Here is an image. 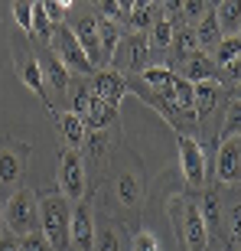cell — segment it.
Returning <instances> with one entry per match:
<instances>
[{"label": "cell", "instance_id": "1", "mask_svg": "<svg viewBox=\"0 0 241 251\" xmlns=\"http://www.w3.org/2000/svg\"><path fill=\"white\" fill-rule=\"evenodd\" d=\"M36 212H39V232L49 242L52 251H69V219H72V202L59 189H43L36 193Z\"/></svg>", "mask_w": 241, "mask_h": 251}, {"label": "cell", "instance_id": "2", "mask_svg": "<svg viewBox=\"0 0 241 251\" xmlns=\"http://www.w3.org/2000/svg\"><path fill=\"white\" fill-rule=\"evenodd\" d=\"M3 228L13 238H23L29 232H39V212H36V193L17 189L3 202Z\"/></svg>", "mask_w": 241, "mask_h": 251}, {"label": "cell", "instance_id": "3", "mask_svg": "<svg viewBox=\"0 0 241 251\" xmlns=\"http://www.w3.org/2000/svg\"><path fill=\"white\" fill-rule=\"evenodd\" d=\"M52 56L59 59V62L65 65V72H78V75H92L95 72V65L88 62V56L82 52V46H78V39H75V33H72V26H56L52 29Z\"/></svg>", "mask_w": 241, "mask_h": 251}, {"label": "cell", "instance_id": "4", "mask_svg": "<svg viewBox=\"0 0 241 251\" xmlns=\"http://www.w3.org/2000/svg\"><path fill=\"white\" fill-rule=\"evenodd\" d=\"M59 193L69 199V202H78L85 199V163L78 157V150H62L59 157Z\"/></svg>", "mask_w": 241, "mask_h": 251}, {"label": "cell", "instance_id": "5", "mask_svg": "<svg viewBox=\"0 0 241 251\" xmlns=\"http://www.w3.org/2000/svg\"><path fill=\"white\" fill-rule=\"evenodd\" d=\"M111 62L118 65L114 72H144L150 62V46H147V36L140 33H130V36H120L118 49H114Z\"/></svg>", "mask_w": 241, "mask_h": 251}, {"label": "cell", "instance_id": "6", "mask_svg": "<svg viewBox=\"0 0 241 251\" xmlns=\"http://www.w3.org/2000/svg\"><path fill=\"white\" fill-rule=\"evenodd\" d=\"M69 242L75 251H95V212L88 199L72 202V219H69Z\"/></svg>", "mask_w": 241, "mask_h": 251}, {"label": "cell", "instance_id": "7", "mask_svg": "<svg viewBox=\"0 0 241 251\" xmlns=\"http://www.w3.org/2000/svg\"><path fill=\"white\" fill-rule=\"evenodd\" d=\"M179 170L193 189L205 186V153L199 147V140L189 134H179Z\"/></svg>", "mask_w": 241, "mask_h": 251}, {"label": "cell", "instance_id": "8", "mask_svg": "<svg viewBox=\"0 0 241 251\" xmlns=\"http://www.w3.org/2000/svg\"><path fill=\"white\" fill-rule=\"evenodd\" d=\"M176 235H183L186 251H205L209 248V228H205L195 202H183V222H176Z\"/></svg>", "mask_w": 241, "mask_h": 251}, {"label": "cell", "instance_id": "9", "mask_svg": "<svg viewBox=\"0 0 241 251\" xmlns=\"http://www.w3.org/2000/svg\"><path fill=\"white\" fill-rule=\"evenodd\" d=\"M29 163V147L26 144H3L0 147V183L3 186H17Z\"/></svg>", "mask_w": 241, "mask_h": 251}, {"label": "cell", "instance_id": "10", "mask_svg": "<svg viewBox=\"0 0 241 251\" xmlns=\"http://www.w3.org/2000/svg\"><path fill=\"white\" fill-rule=\"evenodd\" d=\"M13 65H17V75H20V82L26 85L29 92L36 95L43 104H49V92H46V82H43V72H39V62L36 56L29 52V49H23L20 52L17 46H13Z\"/></svg>", "mask_w": 241, "mask_h": 251}, {"label": "cell", "instance_id": "11", "mask_svg": "<svg viewBox=\"0 0 241 251\" xmlns=\"http://www.w3.org/2000/svg\"><path fill=\"white\" fill-rule=\"evenodd\" d=\"M215 176L222 179L225 186H238V179H241V144L238 140H225L222 147H218Z\"/></svg>", "mask_w": 241, "mask_h": 251}, {"label": "cell", "instance_id": "12", "mask_svg": "<svg viewBox=\"0 0 241 251\" xmlns=\"http://www.w3.org/2000/svg\"><path fill=\"white\" fill-rule=\"evenodd\" d=\"M179 78H186L189 85H199V82H218V69L215 62L205 52H193V56L183 59V69H179Z\"/></svg>", "mask_w": 241, "mask_h": 251}, {"label": "cell", "instance_id": "13", "mask_svg": "<svg viewBox=\"0 0 241 251\" xmlns=\"http://www.w3.org/2000/svg\"><path fill=\"white\" fill-rule=\"evenodd\" d=\"M88 92H92L95 98H101V101H108V104L118 108V101L124 98V92H127V82H124L118 72L108 69V72H98L92 78V88H88Z\"/></svg>", "mask_w": 241, "mask_h": 251}, {"label": "cell", "instance_id": "14", "mask_svg": "<svg viewBox=\"0 0 241 251\" xmlns=\"http://www.w3.org/2000/svg\"><path fill=\"white\" fill-rule=\"evenodd\" d=\"M75 39H78V46H82V52L88 56V62L92 65H101V43H98V20L95 17H82L78 23H75Z\"/></svg>", "mask_w": 241, "mask_h": 251}, {"label": "cell", "instance_id": "15", "mask_svg": "<svg viewBox=\"0 0 241 251\" xmlns=\"http://www.w3.org/2000/svg\"><path fill=\"white\" fill-rule=\"evenodd\" d=\"M36 62H39V72H43V82H46V88H52V92H59V95L69 92V72H65V65L59 62L52 52H43Z\"/></svg>", "mask_w": 241, "mask_h": 251}, {"label": "cell", "instance_id": "16", "mask_svg": "<svg viewBox=\"0 0 241 251\" xmlns=\"http://www.w3.org/2000/svg\"><path fill=\"white\" fill-rule=\"evenodd\" d=\"M218 95H222V82H199V85H193V114H195V121H199V118H209V114L215 111Z\"/></svg>", "mask_w": 241, "mask_h": 251}, {"label": "cell", "instance_id": "17", "mask_svg": "<svg viewBox=\"0 0 241 251\" xmlns=\"http://www.w3.org/2000/svg\"><path fill=\"white\" fill-rule=\"evenodd\" d=\"M114 118H118V108L92 95V104H88V114L82 118V124H85V127H92V130H104V127H111V124H114Z\"/></svg>", "mask_w": 241, "mask_h": 251}, {"label": "cell", "instance_id": "18", "mask_svg": "<svg viewBox=\"0 0 241 251\" xmlns=\"http://www.w3.org/2000/svg\"><path fill=\"white\" fill-rule=\"evenodd\" d=\"M215 23H218V29H222V36L228 33V39L238 36L241 29V7L238 0H225V3H218L215 7Z\"/></svg>", "mask_w": 241, "mask_h": 251}, {"label": "cell", "instance_id": "19", "mask_svg": "<svg viewBox=\"0 0 241 251\" xmlns=\"http://www.w3.org/2000/svg\"><path fill=\"white\" fill-rule=\"evenodd\" d=\"M114 193H118V199L124 205H140V196H144V186H140V176L137 173H130V170H124L118 176V183H114Z\"/></svg>", "mask_w": 241, "mask_h": 251}, {"label": "cell", "instance_id": "20", "mask_svg": "<svg viewBox=\"0 0 241 251\" xmlns=\"http://www.w3.org/2000/svg\"><path fill=\"white\" fill-rule=\"evenodd\" d=\"M56 121H59V130H62L69 150L82 147V144H85V124H82V118H75L72 111H62V114H56Z\"/></svg>", "mask_w": 241, "mask_h": 251}, {"label": "cell", "instance_id": "21", "mask_svg": "<svg viewBox=\"0 0 241 251\" xmlns=\"http://www.w3.org/2000/svg\"><path fill=\"white\" fill-rule=\"evenodd\" d=\"M193 33H195V43H199V46H218V43H222V29L215 23V7L205 10V17L199 20V26H195Z\"/></svg>", "mask_w": 241, "mask_h": 251}, {"label": "cell", "instance_id": "22", "mask_svg": "<svg viewBox=\"0 0 241 251\" xmlns=\"http://www.w3.org/2000/svg\"><path fill=\"white\" fill-rule=\"evenodd\" d=\"M95 251H124L120 232L111 222H95Z\"/></svg>", "mask_w": 241, "mask_h": 251}, {"label": "cell", "instance_id": "23", "mask_svg": "<svg viewBox=\"0 0 241 251\" xmlns=\"http://www.w3.org/2000/svg\"><path fill=\"white\" fill-rule=\"evenodd\" d=\"M98 43H101V65L111 62L114 49H118V43H120V29L111 26V23L101 20V17H98Z\"/></svg>", "mask_w": 241, "mask_h": 251}, {"label": "cell", "instance_id": "24", "mask_svg": "<svg viewBox=\"0 0 241 251\" xmlns=\"http://www.w3.org/2000/svg\"><path fill=\"white\" fill-rule=\"evenodd\" d=\"M157 3H147V0H140V3H130V17H127V23L134 29H150L153 26V20H157Z\"/></svg>", "mask_w": 241, "mask_h": 251}, {"label": "cell", "instance_id": "25", "mask_svg": "<svg viewBox=\"0 0 241 251\" xmlns=\"http://www.w3.org/2000/svg\"><path fill=\"white\" fill-rule=\"evenodd\" d=\"M238 56H241V39L238 36H225L222 43H218V46H215V69H218V65H225V69H235V65H238Z\"/></svg>", "mask_w": 241, "mask_h": 251}, {"label": "cell", "instance_id": "26", "mask_svg": "<svg viewBox=\"0 0 241 251\" xmlns=\"http://www.w3.org/2000/svg\"><path fill=\"white\" fill-rule=\"evenodd\" d=\"M173 33H176V26H169L163 17H157V20H153V26H150L147 46H150V49H169V43H173Z\"/></svg>", "mask_w": 241, "mask_h": 251}, {"label": "cell", "instance_id": "27", "mask_svg": "<svg viewBox=\"0 0 241 251\" xmlns=\"http://www.w3.org/2000/svg\"><path fill=\"white\" fill-rule=\"evenodd\" d=\"M238 127H241V98L235 95L232 104H228V114H225V124H222V144L225 140H238Z\"/></svg>", "mask_w": 241, "mask_h": 251}, {"label": "cell", "instance_id": "28", "mask_svg": "<svg viewBox=\"0 0 241 251\" xmlns=\"http://www.w3.org/2000/svg\"><path fill=\"white\" fill-rule=\"evenodd\" d=\"M169 46H173L176 59H186V56H193V52H199V43H195V33H193V29H176Z\"/></svg>", "mask_w": 241, "mask_h": 251}, {"label": "cell", "instance_id": "29", "mask_svg": "<svg viewBox=\"0 0 241 251\" xmlns=\"http://www.w3.org/2000/svg\"><path fill=\"white\" fill-rule=\"evenodd\" d=\"M130 17V0H104L101 3V20H108V23H127Z\"/></svg>", "mask_w": 241, "mask_h": 251}, {"label": "cell", "instance_id": "30", "mask_svg": "<svg viewBox=\"0 0 241 251\" xmlns=\"http://www.w3.org/2000/svg\"><path fill=\"white\" fill-rule=\"evenodd\" d=\"M36 39H43V43H49L52 39V26H49L46 20V10H43V3H33V29H29Z\"/></svg>", "mask_w": 241, "mask_h": 251}, {"label": "cell", "instance_id": "31", "mask_svg": "<svg viewBox=\"0 0 241 251\" xmlns=\"http://www.w3.org/2000/svg\"><path fill=\"white\" fill-rule=\"evenodd\" d=\"M43 10H46V20H49V26L56 29V26H62V20H65V10H72V3H69V0H46V3H43Z\"/></svg>", "mask_w": 241, "mask_h": 251}, {"label": "cell", "instance_id": "32", "mask_svg": "<svg viewBox=\"0 0 241 251\" xmlns=\"http://www.w3.org/2000/svg\"><path fill=\"white\" fill-rule=\"evenodd\" d=\"M10 10H13L17 26L23 29V33H29V29H33V3H26V0H17V3H10Z\"/></svg>", "mask_w": 241, "mask_h": 251}, {"label": "cell", "instance_id": "33", "mask_svg": "<svg viewBox=\"0 0 241 251\" xmlns=\"http://www.w3.org/2000/svg\"><path fill=\"white\" fill-rule=\"evenodd\" d=\"M82 147H88V157L92 160H101L108 153V137H104V130H92L88 137H85Z\"/></svg>", "mask_w": 241, "mask_h": 251}, {"label": "cell", "instance_id": "34", "mask_svg": "<svg viewBox=\"0 0 241 251\" xmlns=\"http://www.w3.org/2000/svg\"><path fill=\"white\" fill-rule=\"evenodd\" d=\"M88 104H92V92H88V85H75L72 114H75V118H85V114H88Z\"/></svg>", "mask_w": 241, "mask_h": 251}, {"label": "cell", "instance_id": "35", "mask_svg": "<svg viewBox=\"0 0 241 251\" xmlns=\"http://www.w3.org/2000/svg\"><path fill=\"white\" fill-rule=\"evenodd\" d=\"M20 251H52L49 248V242L43 238V232H29L20 238Z\"/></svg>", "mask_w": 241, "mask_h": 251}, {"label": "cell", "instance_id": "36", "mask_svg": "<svg viewBox=\"0 0 241 251\" xmlns=\"http://www.w3.org/2000/svg\"><path fill=\"white\" fill-rule=\"evenodd\" d=\"M130 251H160V245H157V238H153L150 232H137L134 242H130Z\"/></svg>", "mask_w": 241, "mask_h": 251}, {"label": "cell", "instance_id": "37", "mask_svg": "<svg viewBox=\"0 0 241 251\" xmlns=\"http://www.w3.org/2000/svg\"><path fill=\"white\" fill-rule=\"evenodd\" d=\"M205 3H199V0H189V3H183V13H186V20H195V23H199V20L205 17Z\"/></svg>", "mask_w": 241, "mask_h": 251}, {"label": "cell", "instance_id": "38", "mask_svg": "<svg viewBox=\"0 0 241 251\" xmlns=\"http://www.w3.org/2000/svg\"><path fill=\"white\" fill-rule=\"evenodd\" d=\"M0 251H20V238H13L10 232L0 235Z\"/></svg>", "mask_w": 241, "mask_h": 251}, {"label": "cell", "instance_id": "39", "mask_svg": "<svg viewBox=\"0 0 241 251\" xmlns=\"http://www.w3.org/2000/svg\"><path fill=\"white\" fill-rule=\"evenodd\" d=\"M0 235H3V199H0Z\"/></svg>", "mask_w": 241, "mask_h": 251}]
</instances>
